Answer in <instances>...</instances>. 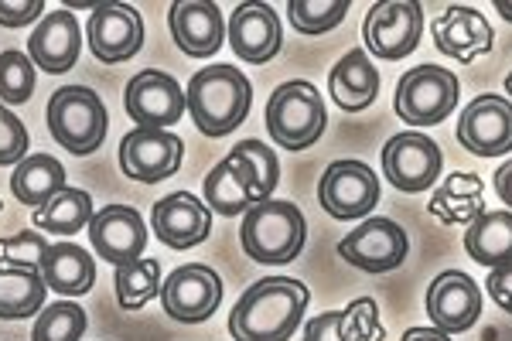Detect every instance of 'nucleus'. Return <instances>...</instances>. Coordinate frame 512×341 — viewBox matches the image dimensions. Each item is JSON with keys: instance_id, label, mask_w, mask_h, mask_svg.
I'll return each mask as SVG.
<instances>
[{"instance_id": "1", "label": "nucleus", "mask_w": 512, "mask_h": 341, "mask_svg": "<svg viewBox=\"0 0 512 341\" xmlns=\"http://www.w3.org/2000/svg\"><path fill=\"white\" fill-rule=\"evenodd\" d=\"M308 301L311 290L294 277L256 280L229 314V335L236 341H291Z\"/></svg>"}, {"instance_id": "2", "label": "nucleus", "mask_w": 512, "mask_h": 341, "mask_svg": "<svg viewBox=\"0 0 512 341\" xmlns=\"http://www.w3.org/2000/svg\"><path fill=\"white\" fill-rule=\"evenodd\" d=\"M253 86L246 72L233 65H209L198 69L185 89V110L205 137H226L250 116Z\"/></svg>"}, {"instance_id": "3", "label": "nucleus", "mask_w": 512, "mask_h": 341, "mask_svg": "<svg viewBox=\"0 0 512 341\" xmlns=\"http://www.w3.org/2000/svg\"><path fill=\"white\" fill-rule=\"evenodd\" d=\"M304 239H308V222L294 202H260L243 215L239 226V243L246 256L256 263H291L301 256Z\"/></svg>"}, {"instance_id": "4", "label": "nucleus", "mask_w": 512, "mask_h": 341, "mask_svg": "<svg viewBox=\"0 0 512 341\" xmlns=\"http://www.w3.org/2000/svg\"><path fill=\"white\" fill-rule=\"evenodd\" d=\"M106 130H110V113L93 89L62 86L48 99V133L69 154H96L106 140Z\"/></svg>"}, {"instance_id": "5", "label": "nucleus", "mask_w": 512, "mask_h": 341, "mask_svg": "<svg viewBox=\"0 0 512 341\" xmlns=\"http://www.w3.org/2000/svg\"><path fill=\"white\" fill-rule=\"evenodd\" d=\"M328 127L325 99L311 82L291 79L274 89L267 103V130L284 151H308L321 140Z\"/></svg>"}, {"instance_id": "6", "label": "nucleus", "mask_w": 512, "mask_h": 341, "mask_svg": "<svg viewBox=\"0 0 512 341\" xmlns=\"http://www.w3.org/2000/svg\"><path fill=\"white\" fill-rule=\"evenodd\" d=\"M458 76L437 65H417L396 86L393 110L410 127H434V123L448 120L458 106Z\"/></svg>"}, {"instance_id": "7", "label": "nucleus", "mask_w": 512, "mask_h": 341, "mask_svg": "<svg viewBox=\"0 0 512 341\" xmlns=\"http://www.w3.org/2000/svg\"><path fill=\"white\" fill-rule=\"evenodd\" d=\"M424 31V7L417 0H379L369 7L362 38L366 48L383 62H400L420 45Z\"/></svg>"}, {"instance_id": "8", "label": "nucleus", "mask_w": 512, "mask_h": 341, "mask_svg": "<svg viewBox=\"0 0 512 341\" xmlns=\"http://www.w3.org/2000/svg\"><path fill=\"white\" fill-rule=\"evenodd\" d=\"M318 202L332 219H366L379 205V178L362 161H335L318 181Z\"/></svg>"}, {"instance_id": "9", "label": "nucleus", "mask_w": 512, "mask_h": 341, "mask_svg": "<svg viewBox=\"0 0 512 341\" xmlns=\"http://www.w3.org/2000/svg\"><path fill=\"white\" fill-rule=\"evenodd\" d=\"M444 154L427 133H396L383 147V178L400 191H427L437 185Z\"/></svg>"}, {"instance_id": "10", "label": "nucleus", "mask_w": 512, "mask_h": 341, "mask_svg": "<svg viewBox=\"0 0 512 341\" xmlns=\"http://www.w3.org/2000/svg\"><path fill=\"white\" fill-rule=\"evenodd\" d=\"M407 253H410V236L393 219H383V215L366 219L338 243V256L345 263H352L355 270H366V273H390L396 266H403Z\"/></svg>"}, {"instance_id": "11", "label": "nucleus", "mask_w": 512, "mask_h": 341, "mask_svg": "<svg viewBox=\"0 0 512 341\" xmlns=\"http://www.w3.org/2000/svg\"><path fill=\"white\" fill-rule=\"evenodd\" d=\"M158 297L164 304V314H171V318L181 324H198L219 311L222 280H219V273L205 263L178 266L175 273L164 277Z\"/></svg>"}, {"instance_id": "12", "label": "nucleus", "mask_w": 512, "mask_h": 341, "mask_svg": "<svg viewBox=\"0 0 512 341\" xmlns=\"http://www.w3.org/2000/svg\"><path fill=\"white\" fill-rule=\"evenodd\" d=\"M89 52L106 65H120L144 48V18L130 4H96L86 21Z\"/></svg>"}, {"instance_id": "13", "label": "nucleus", "mask_w": 512, "mask_h": 341, "mask_svg": "<svg viewBox=\"0 0 512 341\" xmlns=\"http://www.w3.org/2000/svg\"><path fill=\"white\" fill-rule=\"evenodd\" d=\"M130 120L144 130H168L171 123L181 120L185 113V93H181L178 79L161 69H144L127 82L123 93Z\"/></svg>"}, {"instance_id": "14", "label": "nucleus", "mask_w": 512, "mask_h": 341, "mask_svg": "<svg viewBox=\"0 0 512 341\" xmlns=\"http://www.w3.org/2000/svg\"><path fill=\"white\" fill-rule=\"evenodd\" d=\"M181 157H185V144L171 130L137 127L120 140V171L144 185L178 174Z\"/></svg>"}, {"instance_id": "15", "label": "nucleus", "mask_w": 512, "mask_h": 341, "mask_svg": "<svg viewBox=\"0 0 512 341\" xmlns=\"http://www.w3.org/2000/svg\"><path fill=\"white\" fill-rule=\"evenodd\" d=\"M458 144L478 157L512 151V103L502 96H478L458 120Z\"/></svg>"}, {"instance_id": "16", "label": "nucleus", "mask_w": 512, "mask_h": 341, "mask_svg": "<svg viewBox=\"0 0 512 341\" xmlns=\"http://www.w3.org/2000/svg\"><path fill=\"white\" fill-rule=\"evenodd\" d=\"M226 41L233 45V52L250 65H267L270 58L284 45V28L270 4L260 0H246L229 14L226 24Z\"/></svg>"}, {"instance_id": "17", "label": "nucleus", "mask_w": 512, "mask_h": 341, "mask_svg": "<svg viewBox=\"0 0 512 341\" xmlns=\"http://www.w3.org/2000/svg\"><path fill=\"white\" fill-rule=\"evenodd\" d=\"M482 314V290L465 270H444L427 287V318L444 335H461Z\"/></svg>"}, {"instance_id": "18", "label": "nucleus", "mask_w": 512, "mask_h": 341, "mask_svg": "<svg viewBox=\"0 0 512 341\" xmlns=\"http://www.w3.org/2000/svg\"><path fill=\"white\" fill-rule=\"evenodd\" d=\"M89 243L99 253V260L123 266L140 260L147 246V229L137 209L130 205H106L89 222Z\"/></svg>"}, {"instance_id": "19", "label": "nucleus", "mask_w": 512, "mask_h": 341, "mask_svg": "<svg viewBox=\"0 0 512 341\" xmlns=\"http://www.w3.org/2000/svg\"><path fill=\"white\" fill-rule=\"evenodd\" d=\"M168 28L175 45L192 58H212L226 45V21L212 0H175L168 7Z\"/></svg>"}, {"instance_id": "20", "label": "nucleus", "mask_w": 512, "mask_h": 341, "mask_svg": "<svg viewBox=\"0 0 512 341\" xmlns=\"http://www.w3.org/2000/svg\"><path fill=\"white\" fill-rule=\"evenodd\" d=\"M151 226L158 239L171 249H192L205 243L212 232V209L198 202L192 191H171L154 202Z\"/></svg>"}, {"instance_id": "21", "label": "nucleus", "mask_w": 512, "mask_h": 341, "mask_svg": "<svg viewBox=\"0 0 512 341\" xmlns=\"http://www.w3.org/2000/svg\"><path fill=\"white\" fill-rule=\"evenodd\" d=\"M82 52V28L72 11H52L38 21V28L28 38V58L35 69L62 76V72L76 69Z\"/></svg>"}, {"instance_id": "22", "label": "nucleus", "mask_w": 512, "mask_h": 341, "mask_svg": "<svg viewBox=\"0 0 512 341\" xmlns=\"http://www.w3.org/2000/svg\"><path fill=\"white\" fill-rule=\"evenodd\" d=\"M431 31L437 52H444L461 65H472L478 55H489L495 41V31L485 21V14H478L475 7L465 4H451L444 14H437Z\"/></svg>"}, {"instance_id": "23", "label": "nucleus", "mask_w": 512, "mask_h": 341, "mask_svg": "<svg viewBox=\"0 0 512 341\" xmlns=\"http://www.w3.org/2000/svg\"><path fill=\"white\" fill-rule=\"evenodd\" d=\"M205 205L212 212L226 215V219L246 215L253 205H260L253 168L236 151H229L216 168L205 174Z\"/></svg>"}, {"instance_id": "24", "label": "nucleus", "mask_w": 512, "mask_h": 341, "mask_svg": "<svg viewBox=\"0 0 512 341\" xmlns=\"http://www.w3.org/2000/svg\"><path fill=\"white\" fill-rule=\"evenodd\" d=\"M383 324L373 297H359L345 311H325L304 324L301 341H383Z\"/></svg>"}, {"instance_id": "25", "label": "nucleus", "mask_w": 512, "mask_h": 341, "mask_svg": "<svg viewBox=\"0 0 512 341\" xmlns=\"http://www.w3.org/2000/svg\"><path fill=\"white\" fill-rule=\"evenodd\" d=\"M38 273L48 290L62 297H82L96 284V260L76 243H48L38 263Z\"/></svg>"}, {"instance_id": "26", "label": "nucleus", "mask_w": 512, "mask_h": 341, "mask_svg": "<svg viewBox=\"0 0 512 341\" xmlns=\"http://www.w3.org/2000/svg\"><path fill=\"white\" fill-rule=\"evenodd\" d=\"M328 93L345 113H362L376 103L379 69L369 62V55L362 48H352L349 55L338 58L335 69L328 72Z\"/></svg>"}, {"instance_id": "27", "label": "nucleus", "mask_w": 512, "mask_h": 341, "mask_svg": "<svg viewBox=\"0 0 512 341\" xmlns=\"http://www.w3.org/2000/svg\"><path fill=\"white\" fill-rule=\"evenodd\" d=\"M431 215L444 226H472L485 212V181L472 171H458L437 185L431 198Z\"/></svg>"}, {"instance_id": "28", "label": "nucleus", "mask_w": 512, "mask_h": 341, "mask_svg": "<svg viewBox=\"0 0 512 341\" xmlns=\"http://www.w3.org/2000/svg\"><path fill=\"white\" fill-rule=\"evenodd\" d=\"M65 185V168L52 154H28L11 174V191L21 205L28 209H41L48 198H55Z\"/></svg>"}, {"instance_id": "29", "label": "nucleus", "mask_w": 512, "mask_h": 341, "mask_svg": "<svg viewBox=\"0 0 512 341\" xmlns=\"http://www.w3.org/2000/svg\"><path fill=\"white\" fill-rule=\"evenodd\" d=\"M465 253L475 263L499 270L512 263V212H482L465 229Z\"/></svg>"}, {"instance_id": "30", "label": "nucleus", "mask_w": 512, "mask_h": 341, "mask_svg": "<svg viewBox=\"0 0 512 341\" xmlns=\"http://www.w3.org/2000/svg\"><path fill=\"white\" fill-rule=\"evenodd\" d=\"M45 294L48 287L35 266L0 263V321H21L38 314Z\"/></svg>"}, {"instance_id": "31", "label": "nucleus", "mask_w": 512, "mask_h": 341, "mask_svg": "<svg viewBox=\"0 0 512 341\" xmlns=\"http://www.w3.org/2000/svg\"><path fill=\"white\" fill-rule=\"evenodd\" d=\"M93 198L82 188H62L55 198H48L45 205L35 212V226L55 236H72L79 229H89L93 222Z\"/></svg>"}, {"instance_id": "32", "label": "nucleus", "mask_w": 512, "mask_h": 341, "mask_svg": "<svg viewBox=\"0 0 512 341\" xmlns=\"http://www.w3.org/2000/svg\"><path fill=\"white\" fill-rule=\"evenodd\" d=\"M113 290H117L120 311H140L161 294V263L158 260H134L117 266L113 277Z\"/></svg>"}, {"instance_id": "33", "label": "nucleus", "mask_w": 512, "mask_h": 341, "mask_svg": "<svg viewBox=\"0 0 512 341\" xmlns=\"http://www.w3.org/2000/svg\"><path fill=\"white\" fill-rule=\"evenodd\" d=\"M86 311L72 301H55L38 314L31 341H82L86 335Z\"/></svg>"}, {"instance_id": "34", "label": "nucleus", "mask_w": 512, "mask_h": 341, "mask_svg": "<svg viewBox=\"0 0 512 341\" xmlns=\"http://www.w3.org/2000/svg\"><path fill=\"white\" fill-rule=\"evenodd\" d=\"M35 76L38 69L28 58V52H18V48L0 52V103L4 106L28 103L31 93H35Z\"/></svg>"}, {"instance_id": "35", "label": "nucleus", "mask_w": 512, "mask_h": 341, "mask_svg": "<svg viewBox=\"0 0 512 341\" xmlns=\"http://www.w3.org/2000/svg\"><path fill=\"white\" fill-rule=\"evenodd\" d=\"M349 7V0H291L287 14H291V24L301 35H325V31L345 21Z\"/></svg>"}, {"instance_id": "36", "label": "nucleus", "mask_w": 512, "mask_h": 341, "mask_svg": "<svg viewBox=\"0 0 512 341\" xmlns=\"http://www.w3.org/2000/svg\"><path fill=\"white\" fill-rule=\"evenodd\" d=\"M233 151L253 168L256 198H260V202H270V198H274L277 181H280V164H277L274 147H267L263 140H243V144H236Z\"/></svg>"}, {"instance_id": "37", "label": "nucleus", "mask_w": 512, "mask_h": 341, "mask_svg": "<svg viewBox=\"0 0 512 341\" xmlns=\"http://www.w3.org/2000/svg\"><path fill=\"white\" fill-rule=\"evenodd\" d=\"M45 236L41 232H18V236H7V239H0V263H7V266H35L38 270V263H41V256H45Z\"/></svg>"}, {"instance_id": "38", "label": "nucleus", "mask_w": 512, "mask_h": 341, "mask_svg": "<svg viewBox=\"0 0 512 341\" xmlns=\"http://www.w3.org/2000/svg\"><path fill=\"white\" fill-rule=\"evenodd\" d=\"M28 157V127L0 103V168L21 164Z\"/></svg>"}, {"instance_id": "39", "label": "nucleus", "mask_w": 512, "mask_h": 341, "mask_svg": "<svg viewBox=\"0 0 512 341\" xmlns=\"http://www.w3.org/2000/svg\"><path fill=\"white\" fill-rule=\"evenodd\" d=\"M45 18V0H0V28H28Z\"/></svg>"}, {"instance_id": "40", "label": "nucleus", "mask_w": 512, "mask_h": 341, "mask_svg": "<svg viewBox=\"0 0 512 341\" xmlns=\"http://www.w3.org/2000/svg\"><path fill=\"white\" fill-rule=\"evenodd\" d=\"M485 290H489V297L502 307V311L512 314V263L499 266V270H489Z\"/></svg>"}, {"instance_id": "41", "label": "nucleus", "mask_w": 512, "mask_h": 341, "mask_svg": "<svg viewBox=\"0 0 512 341\" xmlns=\"http://www.w3.org/2000/svg\"><path fill=\"white\" fill-rule=\"evenodd\" d=\"M495 191H499L502 205H509V212H512V161H506L495 171Z\"/></svg>"}, {"instance_id": "42", "label": "nucleus", "mask_w": 512, "mask_h": 341, "mask_svg": "<svg viewBox=\"0 0 512 341\" xmlns=\"http://www.w3.org/2000/svg\"><path fill=\"white\" fill-rule=\"evenodd\" d=\"M403 341H451V335H444V331L437 328H410Z\"/></svg>"}, {"instance_id": "43", "label": "nucleus", "mask_w": 512, "mask_h": 341, "mask_svg": "<svg viewBox=\"0 0 512 341\" xmlns=\"http://www.w3.org/2000/svg\"><path fill=\"white\" fill-rule=\"evenodd\" d=\"M495 11H499L506 21H512V0H495Z\"/></svg>"}, {"instance_id": "44", "label": "nucleus", "mask_w": 512, "mask_h": 341, "mask_svg": "<svg viewBox=\"0 0 512 341\" xmlns=\"http://www.w3.org/2000/svg\"><path fill=\"white\" fill-rule=\"evenodd\" d=\"M506 93L512 96V72H509V76H506Z\"/></svg>"}, {"instance_id": "45", "label": "nucleus", "mask_w": 512, "mask_h": 341, "mask_svg": "<svg viewBox=\"0 0 512 341\" xmlns=\"http://www.w3.org/2000/svg\"><path fill=\"white\" fill-rule=\"evenodd\" d=\"M0 209H4V202H0Z\"/></svg>"}]
</instances>
